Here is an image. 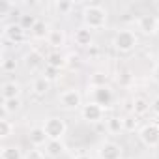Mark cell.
I'll use <instances>...</instances> for the list:
<instances>
[{"label":"cell","mask_w":159,"mask_h":159,"mask_svg":"<svg viewBox=\"0 0 159 159\" xmlns=\"http://www.w3.org/2000/svg\"><path fill=\"white\" fill-rule=\"evenodd\" d=\"M47 66H51V67H56V69H62L66 64H67V58L60 52V51H52V52H49L47 54Z\"/></svg>","instance_id":"obj_19"},{"label":"cell","mask_w":159,"mask_h":159,"mask_svg":"<svg viewBox=\"0 0 159 159\" xmlns=\"http://www.w3.org/2000/svg\"><path fill=\"white\" fill-rule=\"evenodd\" d=\"M64 152H66V144L62 140H49L45 146V153L49 157H60L64 155Z\"/></svg>","instance_id":"obj_20"},{"label":"cell","mask_w":159,"mask_h":159,"mask_svg":"<svg viewBox=\"0 0 159 159\" xmlns=\"http://www.w3.org/2000/svg\"><path fill=\"white\" fill-rule=\"evenodd\" d=\"M43 77L49 79V81L52 83V81H56V79H60V69L51 67V66H45V69H43Z\"/></svg>","instance_id":"obj_29"},{"label":"cell","mask_w":159,"mask_h":159,"mask_svg":"<svg viewBox=\"0 0 159 159\" xmlns=\"http://www.w3.org/2000/svg\"><path fill=\"white\" fill-rule=\"evenodd\" d=\"M131 112L135 116H146L150 112V101L146 98H140V96L133 98L131 99Z\"/></svg>","instance_id":"obj_15"},{"label":"cell","mask_w":159,"mask_h":159,"mask_svg":"<svg viewBox=\"0 0 159 159\" xmlns=\"http://www.w3.org/2000/svg\"><path fill=\"white\" fill-rule=\"evenodd\" d=\"M73 41H75L77 47H92V41H94L92 30L83 25L81 28H77V30L73 32Z\"/></svg>","instance_id":"obj_12"},{"label":"cell","mask_w":159,"mask_h":159,"mask_svg":"<svg viewBox=\"0 0 159 159\" xmlns=\"http://www.w3.org/2000/svg\"><path fill=\"white\" fill-rule=\"evenodd\" d=\"M98 153H99V159H122L124 150H122V146H120L118 142L105 140V142L99 144Z\"/></svg>","instance_id":"obj_10"},{"label":"cell","mask_w":159,"mask_h":159,"mask_svg":"<svg viewBox=\"0 0 159 159\" xmlns=\"http://www.w3.org/2000/svg\"><path fill=\"white\" fill-rule=\"evenodd\" d=\"M13 131H15V125H13L11 120H8V118H2V120H0V139H2V140L10 139V137L13 135Z\"/></svg>","instance_id":"obj_25"},{"label":"cell","mask_w":159,"mask_h":159,"mask_svg":"<svg viewBox=\"0 0 159 159\" xmlns=\"http://www.w3.org/2000/svg\"><path fill=\"white\" fill-rule=\"evenodd\" d=\"M47 58L38 51V49H30L25 56H23V62H25V67L28 69V71H38L41 66H43V62H45Z\"/></svg>","instance_id":"obj_11"},{"label":"cell","mask_w":159,"mask_h":159,"mask_svg":"<svg viewBox=\"0 0 159 159\" xmlns=\"http://www.w3.org/2000/svg\"><path fill=\"white\" fill-rule=\"evenodd\" d=\"M36 23H38V19H36L34 15H21V26H23L25 30H26V28L32 30V26H34Z\"/></svg>","instance_id":"obj_30"},{"label":"cell","mask_w":159,"mask_h":159,"mask_svg":"<svg viewBox=\"0 0 159 159\" xmlns=\"http://www.w3.org/2000/svg\"><path fill=\"white\" fill-rule=\"evenodd\" d=\"M51 90V81H49V79H45L43 75L41 77H36L34 79V81H32V92L36 94V96H45L47 92Z\"/></svg>","instance_id":"obj_17"},{"label":"cell","mask_w":159,"mask_h":159,"mask_svg":"<svg viewBox=\"0 0 159 159\" xmlns=\"http://www.w3.org/2000/svg\"><path fill=\"white\" fill-rule=\"evenodd\" d=\"M107 21H109V13L103 6H98V4H90V6H84L83 10V23L86 28L90 30H101L107 26Z\"/></svg>","instance_id":"obj_1"},{"label":"cell","mask_w":159,"mask_h":159,"mask_svg":"<svg viewBox=\"0 0 159 159\" xmlns=\"http://www.w3.org/2000/svg\"><path fill=\"white\" fill-rule=\"evenodd\" d=\"M23 109V99L15 98V99H2V111L4 114H15Z\"/></svg>","instance_id":"obj_24"},{"label":"cell","mask_w":159,"mask_h":159,"mask_svg":"<svg viewBox=\"0 0 159 159\" xmlns=\"http://www.w3.org/2000/svg\"><path fill=\"white\" fill-rule=\"evenodd\" d=\"M2 36H4L6 41H10V43H13V45H19V43L25 41V38H26V30L21 26V23H8V25L4 26Z\"/></svg>","instance_id":"obj_8"},{"label":"cell","mask_w":159,"mask_h":159,"mask_svg":"<svg viewBox=\"0 0 159 159\" xmlns=\"http://www.w3.org/2000/svg\"><path fill=\"white\" fill-rule=\"evenodd\" d=\"M81 118H83L84 122H88V124H99V122H103V118H105V109H103L101 105L94 103V101H88V103H84L83 109H81Z\"/></svg>","instance_id":"obj_5"},{"label":"cell","mask_w":159,"mask_h":159,"mask_svg":"<svg viewBox=\"0 0 159 159\" xmlns=\"http://www.w3.org/2000/svg\"><path fill=\"white\" fill-rule=\"evenodd\" d=\"M2 71L4 73H13L15 69H17V60L13 58V56H8V58H2Z\"/></svg>","instance_id":"obj_27"},{"label":"cell","mask_w":159,"mask_h":159,"mask_svg":"<svg viewBox=\"0 0 159 159\" xmlns=\"http://www.w3.org/2000/svg\"><path fill=\"white\" fill-rule=\"evenodd\" d=\"M155 8H157V10H159V2H155Z\"/></svg>","instance_id":"obj_36"},{"label":"cell","mask_w":159,"mask_h":159,"mask_svg":"<svg viewBox=\"0 0 159 159\" xmlns=\"http://www.w3.org/2000/svg\"><path fill=\"white\" fill-rule=\"evenodd\" d=\"M47 43H49L54 51L62 49V47L66 45V32H64V30H60V28L51 30V34H49V38H47Z\"/></svg>","instance_id":"obj_16"},{"label":"cell","mask_w":159,"mask_h":159,"mask_svg":"<svg viewBox=\"0 0 159 159\" xmlns=\"http://www.w3.org/2000/svg\"><path fill=\"white\" fill-rule=\"evenodd\" d=\"M43 129H45L49 140H62V137L67 131V125L60 116H51L43 122Z\"/></svg>","instance_id":"obj_4"},{"label":"cell","mask_w":159,"mask_h":159,"mask_svg":"<svg viewBox=\"0 0 159 159\" xmlns=\"http://www.w3.org/2000/svg\"><path fill=\"white\" fill-rule=\"evenodd\" d=\"M30 34H32V38H34V39H47V38H49V34H51V26H49V23L39 21V19H38V23L32 26Z\"/></svg>","instance_id":"obj_18"},{"label":"cell","mask_w":159,"mask_h":159,"mask_svg":"<svg viewBox=\"0 0 159 159\" xmlns=\"http://www.w3.org/2000/svg\"><path fill=\"white\" fill-rule=\"evenodd\" d=\"M0 159H25V155L19 146H2L0 148Z\"/></svg>","instance_id":"obj_22"},{"label":"cell","mask_w":159,"mask_h":159,"mask_svg":"<svg viewBox=\"0 0 159 159\" xmlns=\"http://www.w3.org/2000/svg\"><path fill=\"white\" fill-rule=\"evenodd\" d=\"M73 159H92V157H90L88 153H79V155H75Z\"/></svg>","instance_id":"obj_35"},{"label":"cell","mask_w":159,"mask_h":159,"mask_svg":"<svg viewBox=\"0 0 159 159\" xmlns=\"http://www.w3.org/2000/svg\"><path fill=\"white\" fill-rule=\"evenodd\" d=\"M90 101L101 105L103 109H109L112 99H114V94L111 90V86H98V88H90Z\"/></svg>","instance_id":"obj_7"},{"label":"cell","mask_w":159,"mask_h":159,"mask_svg":"<svg viewBox=\"0 0 159 159\" xmlns=\"http://www.w3.org/2000/svg\"><path fill=\"white\" fill-rule=\"evenodd\" d=\"M137 45H139L137 34H135L133 30H127V28L118 30V32L114 34V38H112V47H114V51L120 52V54H129V52H133V51L137 49Z\"/></svg>","instance_id":"obj_2"},{"label":"cell","mask_w":159,"mask_h":159,"mask_svg":"<svg viewBox=\"0 0 159 159\" xmlns=\"http://www.w3.org/2000/svg\"><path fill=\"white\" fill-rule=\"evenodd\" d=\"M137 125H139V120H137L135 114H129V116L124 118V131H135Z\"/></svg>","instance_id":"obj_28"},{"label":"cell","mask_w":159,"mask_h":159,"mask_svg":"<svg viewBox=\"0 0 159 159\" xmlns=\"http://www.w3.org/2000/svg\"><path fill=\"white\" fill-rule=\"evenodd\" d=\"M73 8H75V4L69 2V0H56L54 2V10L58 15H69L73 11Z\"/></svg>","instance_id":"obj_26"},{"label":"cell","mask_w":159,"mask_h":159,"mask_svg":"<svg viewBox=\"0 0 159 159\" xmlns=\"http://www.w3.org/2000/svg\"><path fill=\"white\" fill-rule=\"evenodd\" d=\"M152 79L159 84V64H155V66H153V69H152Z\"/></svg>","instance_id":"obj_34"},{"label":"cell","mask_w":159,"mask_h":159,"mask_svg":"<svg viewBox=\"0 0 159 159\" xmlns=\"http://www.w3.org/2000/svg\"><path fill=\"white\" fill-rule=\"evenodd\" d=\"M137 28L144 36H155L159 32V19L153 15H140L137 21Z\"/></svg>","instance_id":"obj_9"},{"label":"cell","mask_w":159,"mask_h":159,"mask_svg":"<svg viewBox=\"0 0 159 159\" xmlns=\"http://www.w3.org/2000/svg\"><path fill=\"white\" fill-rule=\"evenodd\" d=\"M139 139L144 146L148 148H157L159 146V127L157 124H146L139 129Z\"/></svg>","instance_id":"obj_6"},{"label":"cell","mask_w":159,"mask_h":159,"mask_svg":"<svg viewBox=\"0 0 159 159\" xmlns=\"http://www.w3.org/2000/svg\"><path fill=\"white\" fill-rule=\"evenodd\" d=\"M45 155H47V153H43L41 150H38V148H32V150H28V152H26L25 159H45Z\"/></svg>","instance_id":"obj_31"},{"label":"cell","mask_w":159,"mask_h":159,"mask_svg":"<svg viewBox=\"0 0 159 159\" xmlns=\"http://www.w3.org/2000/svg\"><path fill=\"white\" fill-rule=\"evenodd\" d=\"M157 127H159V124H157Z\"/></svg>","instance_id":"obj_37"},{"label":"cell","mask_w":159,"mask_h":159,"mask_svg":"<svg viewBox=\"0 0 159 159\" xmlns=\"http://www.w3.org/2000/svg\"><path fill=\"white\" fill-rule=\"evenodd\" d=\"M10 10H11V4L10 2H0V17H6Z\"/></svg>","instance_id":"obj_32"},{"label":"cell","mask_w":159,"mask_h":159,"mask_svg":"<svg viewBox=\"0 0 159 159\" xmlns=\"http://www.w3.org/2000/svg\"><path fill=\"white\" fill-rule=\"evenodd\" d=\"M105 127H107V131L111 135H120L124 131V118H120V116H109Z\"/></svg>","instance_id":"obj_21"},{"label":"cell","mask_w":159,"mask_h":159,"mask_svg":"<svg viewBox=\"0 0 159 159\" xmlns=\"http://www.w3.org/2000/svg\"><path fill=\"white\" fill-rule=\"evenodd\" d=\"M150 111H152L155 116H159V98H153V99H152V103H150Z\"/></svg>","instance_id":"obj_33"},{"label":"cell","mask_w":159,"mask_h":159,"mask_svg":"<svg viewBox=\"0 0 159 159\" xmlns=\"http://www.w3.org/2000/svg\"><path fill=\"white\" fill-rule=\"evenodd\" d=\"M28 140L34 148H41V146H47L49 139H47V133L43 129V125H36L28 131Z\"/></svg>","instance_id":"obj_14"},{"label":"cell","mask_w":159,"mask_h":159,"mask_svg":"<svg viewBox=\"0 0 159 159\" xmlns=\"http://www.w3.org/2000/svg\"><path fill=\"white\" fill-rule=\"evenodd\" d=\"M21 92H23V86H21V83H17V81H6V83H2V88H0L2 99H15V98H21Z\"/></svg>","instance_id":"obj_13"},{"label":"cell","mask_w":159,"mask_h":159,"mask_svg":"<svg viewBox=\"0 0 159 159\" xmlns=\"http://www.w3.org/2000/svg\"><path fill=\"white\" fill-rule=\"evenodd\" d=\"M90 88H98V86H109V73L105 71H96L90 75V81H88Z\"/></svg>","instance_id":"obj_23"},{"label":"cell","mask_w":159,"mask_h":159,"mask_svg":"<svg viewBox=\"0 0 159 159\" xmlns=\"http://www.w3.org/2000/svg\"><path fill=\"white\" fill-rule=\"evenodd\" d=\"M58 103L64 111H69V112L79 111V109H83V96L75 88H67L58 96Z\"/></svg>","instance_id":"obj_3"}]
</instances>
